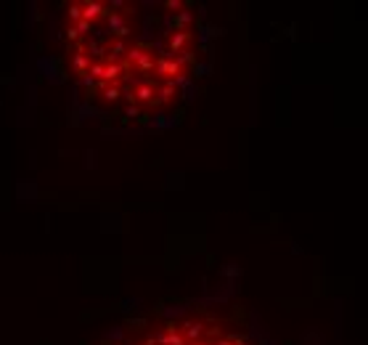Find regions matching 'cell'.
I'll return each mask as SVG.
<instances>
[{
    "mask_svg": "<svg viewBox=\"0 0 368 345\" xmlns=\"http://www.w3.org/2000/svg\"><path fill=\"white\" fill-rule=\"evenodd\" d=\"M64 43L82 93L127 114L167 106L194 61L191 16L172 3L74 0L64 14Z\"/></svg>",
    "mask_w": 368,
    "mask_h": 345,
    "instance_id": "6da1fadb",
    "label": "cell"
},
{
    "mask_svg": "<svg viewBox=\"0 0 368 345\" xmlns=\"http://www.w3.org/2000/svg\"><path fill=\"white\" fill-rule=\"evenodd\" d=\"M130 345H246L212 318H172L143 332Z\"/></svg>",
    "mask_w": 368,
    "mask_h": 345,
    "instance_id": "7a4b0ae2",
    "label": "cell"
}]
</instances>
